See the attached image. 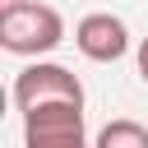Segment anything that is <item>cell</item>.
Masks as SVG:
<instances>
[{
	"label": "cell",
	"instance_id": "6da1fadb",
	"mask_svg": "<svg viewBox=\"0 0 148 148\" xmlns=\"http://www.w3.org/2000/svg\"><path fill=\"white\" fill-rule=\"evenodd\" d=\"M65 37V18L42 0H5L0 9V46L14 56H46Z\"/></svg>",
	"mask_w": 148,
	"mask_h": 148
},
{
	"label": "cell",
	"instance_id": "277c9868",
	"mask_svg": "<svg viewBox=\"0 0 148 148\" xmlns=\"http://www.w3.org/2000/svg\"><path fill=\"white\" fill-rule=\"evenodd\" d=\"M74 42H79V51H83L88 60L111 65V60H120V56L130 51V28H125L116 14H88V18H79Z\"/></svg>",
	"mask_w": 148,
	"mask_h": 148
},
{
	"label": "cell",
	"instance_id": "8992f818",
	"mask_svg": "<svg viewBox=\"0 0 148 148\" xmlns=\"http://www.w3.org/2000/svg\"><path fill=\"white\" fill-rule=\"evenodd\" d=\"M139 74H143V79H148V37H143V42H139Z\"/></svg>",
	"mask_w": 148,
	"mask_h": 148
},
{
	"label": "cell",
	"instance_id": "7a4b0ae2",
	"mask_svg": "<svg viewBox=\"0 0 148 148\" xmlns=\"http://www.w3.org/2000/svg\"><path fill=\"white\" fill-rule=\"evenodd\" d=\"M14 102L18 111H42V106H83V83L65 65H28L14 79Z\"/></svg>",
	"mask_w": 148,
	"mask_h": 148
},
{
	"label": "cell",
	"instance_id": "3957f363",
	"mask_svg": "<svg viewBox=\"0 0 148 148\" xmlns=\"http://www.w3.org/2000/svg\"><path fill=\"white\" fill-rule=\"evenodd\" d=\"M28 148H83V106H42L23 116Z\"/></svg>",
	"mask_w": 148,
	"mask_h": 148
},
{
	"label": "cell",
	"instance_id": "5b68a950",
	"mask_svg": "<svg viewBox=\"0 0 148 148\" xmlns=\"http://www.w3.org/2000/svg\"><path fill=\"white\" fill-rule=\"evenodd\" d=\"M97 148H148V130L134 120H111L97 134Z\"/></svg>",
	"mask_w": 148,
	"mask_h": 148
}]
</instances>
